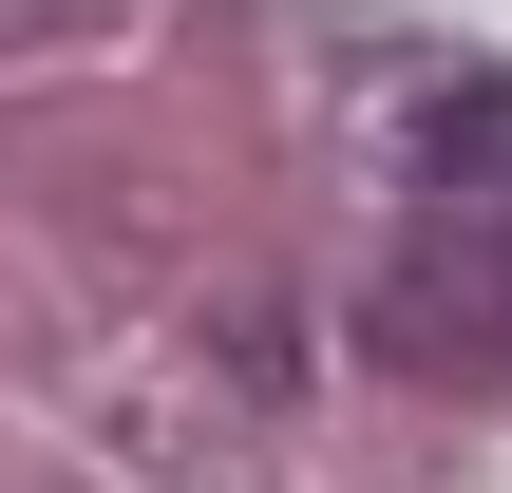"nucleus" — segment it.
Returning a JSON list of instances; mask_svg holds the SVG:
<instances>
[{"label": "nucleus", "instance_id": "1", "mask_svg": "<svg viewBox=\"0 0 512 493\" xmlns=\"http://www.w3.org/2000/svg\"><path fill=\"white\" fill-rule=\"evenodd\" d=\"M380 323L456 342V361H512V76H437L418 95V228H399Z\"/></svg>", "mask_w": 512, "mask_h": 493}]
</instances>
